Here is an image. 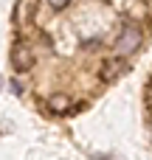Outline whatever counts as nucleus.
<instances>
[{
    "label": "nucleus",
    "instance_id": "obj_4",
    "mask_svg": "<svg viewBox=\"0 0 152 160\" xmlns=\"http://www.w3.org/2000/svg\"><path fill=\"white\" fill-rule=\"evenodd\" d=\"M48 110H51V112H65V110H71L68 96H54V98H48Z\"/></svg>",
    "mask_w": 152,
    "mask_h": 160
},
{
    "label": "nucleus",
    "instance_id": "obj_2",
    "mask_svg": "<svg viewBox=\"0 0 152 160\" xmlns=\"http://www.w3.org/2000/svg\"><path fill=\"white\" fill-rule=\"evenodd\" d=\"M34 62H37L34 48H31L28 42L17 39V42L11 45V68H14V73H28V70L34 68Z\"/></svg>",
    "mask_w": 152,
    "mask_h": 160
},
{
    "label": "nucleus",
    "instance_id": "obj_6",
    "mask_svg": "<svg viewBox=\"0 0 152 160\" xmlns=\"http://www.w3.org/2000/svg\"><path fill=\"white\" fill-rule=\"evenodd\" d=\"M11 93H17V96L23 93V84H20V82H14V79H11Z\"/></svg>",
    "mask_w": 152,
    "mask_h": 160
},
{
    "label": "nucleus",
    "instance_id": "obj_3",
    "mask_svg": "<svg viewBox=\"0 0 152 160\" xmlns=\"http://www.w3.org/2000/svg\"><path fill=\"white\" fill-rule=\"evenodd\" d=\"M124 70H130V65H127V59L124 56H113V59H107L104 65H102V70H99V79L102 82H116Z\"/></svg>",
    "mask_w": 152,
    "mask_h": 160
},
{
    "label": "nucleus",
    "instance_id": "obj_1",
    "mask_svg": "<svg viewBox=\"0 0 152 160\" xmlns=\"http://www.w3.org/2000/svg\"><path fill=\"white\" fill-rule=\"evenodd\" d=\"M141 39H144L141 28H138L135 22H124V28L118 31V37H116V42H113L116 56H130V53H135V51L141 48Z\"/></svg>",
    "mask_w": 152,
    "mask_h": 160
},
{
    "label": "nucleus",
    "instance_id": "obj_5",
    "mask_svg": "<svg viewBox=\"0 0 152 160\" xmlns=\"http://www.w3.org/2000/svg\"><path fill=\"white\" fill-rule=\"evenodd\" d=\"M45 3H48V6H54V8H65L71 0H45Z\"/></svg>",
    "mask_w": 152,
    "mask_h": 160
}]
</instances>
